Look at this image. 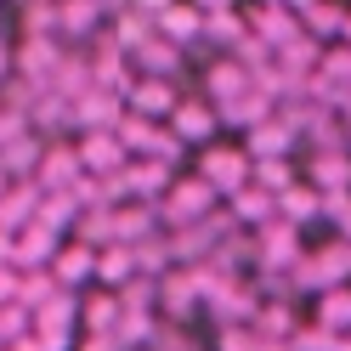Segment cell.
<instances>
[{"mask_svg": "<svg viewBox=\"0 0 351 351\" xmlns=\"http://www.w3.org/2000/svg\"><path fill=\"white\" fill-rule=\"evenodd\" d=\"M199 6H227V0H199Z\"/></svg>", "mask_w": 351, "mask_h": 351, "instance_id": "cell-19", "label": "cell"}, {"mask_svg": "<svg viewBox=\"0 0 351 351\" xmlns=\"http://www.w3.org/2000/svg\"><path fill=\"white\" fill-rule=\"evenodd\" d=\"M97 272H102L108 283H125L130 272H136V250H130V244H108L102 261H97Z\"/></svg>", "mask_w": 351, "mask_h": 351, "instance_id": "cell-5", "label": "cell"}, {"mask_svg": "<svg viewBox=\"0 0 351 351\" xmlns=\"http://www.w3.org/2000/svg\"><path fill=\"white\" fill-rule=\"evenodd\" d=\"M317 328H328V335L351 328V289H328V295H323V306H317Z\"/></svg>", "mask_w": 351, "mask_h": 351, "instance_id": "cell-4", "label": "cell"}, {"mask_svg": "<svg viewBox=\"0 0 351 351\" xmlns=\"http://www.w3.org/2000/svg\"><path fill=\"white\" fill-rule=\"evenodd\" d=\"M215 130V108H204V102H182L176 108V136L182 142H199V136H210Z\"/></svg>", "mask_w": 351, "mask_h": 351, "instance_id": "cell-2", "label": "cell"}, {"mask_svg": "<svg viewBox=\"0 0 351 351\" xmlns=\"http://www.w3.org/2000/svg\"><path fill=\"white\" fill-rule=\"evenodd\" d=\"M91 6H97V12H114V0H91ZM119 6H125V0H119Z\"/></svg>", "mask_w": 351, "mask_h": 351, "instance_id": "cell-16", "label": "cell"}, {"mask_svg": "<svg viewBox=\"0 0 351 351\" xmlns=\"http://www.w3.org/2000/svg\"><path fill=\"white\" fill-rule=\"evenodd\" d=\"M255 182L283 199V193H289V170H283V159H261V165H255Z\"/></svg>", "mask_w": 351, "mask_h": 351, "instance_id": "cell-12", "label": "cell"}, {"mask_svg": "<svg viewBox=\"0 0 351 351\" xmlns=\"http://www.w3.org/2000/svg\"><path fill=\"white\" fill-rule=\"evenodd\" d=\"M12 289H17V278H12V272H0V295H12Z\"/></svg>", "mask_w": 351, "mask_h": 351, "instance_id": "cell-15", "label": "cell"}, {"mask_svg": "<svg viewBox=\"0 0 351 351\" xmlns=\"http://www.w3.org/2000/svg\"><path fill=\"white\" fill-rule=\"evenodd\" d=\"M289 351H340V335H328V328H306V335L289 340Z\"/></svg>", "mask_w": 351, "mask_h": 351, "instance_id": "cell-14", "label": "cell"}, {"mask_svg": "<svg viewBox=\"0 0 351 351\" xmlns=\"http://www.w3.org/2000/svg\"><path fill=\"white\" fill-rule=\"evenodd\" d=\"M142 6H147V12H159V6H170V0H142Z\"/></svg>", "mask_w": 351, "mask_h": 351, "instance_id": "cell-17", "label": "cell"}, {"mask_svg": "<svg viewBox=\"0 0 351 351\" xmlns=\"http://www.w3.org/2000/svg\"><path fill=\"white\" fill-rule=\"evenodd\" d=\"M283 221H289V227H300V221H312V215L323 210V193H283Z\"/></svg>", "mask_w": 351, "mask_h": 351, "instance_id": "cell-9", "label": "cell"}, {"mask_svg": "<svg viewBox=\"0 0 351 351\" xmlns=\"http://www.w3.org/2000/svg\"><path fill=\"white\" fill-rule=\"evenodd\" d=\"M346 34H351V17H346Z\"/></svg>", "mask_w": 351, "mask_h": 351, "instance_id": "cell-20", "label": "cell"}, {"mask_svg": "<svg viewBox=\"0 0 351 351\" xmlns=\"http://www.w3.org/2000/svg\"><path fill=\"white\" fill-rule=\"evenodd\" d=\"M34 159H40V147L29 136H17V142L0 147V176H23V170H34Z\"/></svg>", "mask_w": 351, "mask_h": 351, "instance_id": "cell-6", "label": "cell"}, {"mask_svg": "<svg viewBox=\"0 0 351 351\" xmlns=\"http://www.w3.org/2000/svg\"><path fill=\"white\" fill-rule=\"evenodd\" d=\"M272 215V193H238V221H267Z\"/></svg>", "mask_w": 351, "mask_h": 351, "instance_id": "cell-13", "label": "cell"}, {"mask_svg": "<svg viewBox=\"0 0 351 351\" xmlns=\"http://www.w3.org/2000/svg\"><path fill=\"white\" fill-rule=\"evenodd\" d=\"M340 351H351V335H340Z\"/></svg>", "mask_w": 351, "mask_h": 351, "instance_id": "cell-18", "label": "cell"}, {"mask_svg": "<svg viewBox=\"0 0 351 351\" xmlns=\"http://www.w3.org/2000/svg\"><path fill=\"white\" fill-rule=\"evenodd\" d=\"M312 182H317V187H328V193L351 187V165H346V153H323L317 170H312Z\"/></svg>", "mask_w": 351, "mask_h": 351, "instance_id": "cell-7", "label": "cell"}, {"mask_svg": "<svg viewBox=\"0 0 351 351\" xmlns=\"http://www.w3.org/2000/svg\"><path fill=\"white\" fill-rule=\"evenodd\" d=\"M97 250L91 244H69V250H57V278L62 283H74V278H85V272H97Z\"/></svg>", "mask_w": 351, "mask_h": 351, "instance_id": "cell-3", "label": "cell"}, {"mask_svg": "<svg viewBox=\"0 0 351 351\" xmlns=\"http://www.w3.org/2000/svg\"><path fill=\"white\" fill-rule=\"evenodd\" d=\"M250 159L244 153H232V147H215V153H204V165H199V182H210L215 193H244V182H250V170H244Z\"/></svg>", "mask_w": 351, "mask_h": 351, "instance_id": "cell-1", "label": "cell"}, {"mask_svg": "<svg viewBox=\"0 0 351 351\" xmlns=\"http://www.w3.org/2000/svg\"><path fill=\"white\" fill-rule=\"evenodd\" d=\"M159 29H165V40H170V46H187V40H193V34L204 29V17L182 6V12H170V17H159Z\"/></svg>", "mask_w": 351, "mask_h": 351, "instance_id": "cell-8", "label": "cell"}, {"mask_svg": "<svg viewBox=\"0 0 351 351\" xmlns=\"http://www.w3.org/2000/svg\"><path fill=\"white\" fill-rule=\"evenodd\" d=\"M204 34H210V40H221V46H244V29H238V17H232V12L204 17Z\"/></svg>", "mask_w": 351, "mask_h": 351, "instance_id": "cell-10", "label": "cell"}, {"mask_svg": "<svg viewBox=\"0 0 351 351\" xmlns=\"http://www.w3.org/2000/svg\"><path fill=\"white\" fill-rule=\"evenodd\" d=\"M170 102H176L170 85H165V80H147L142 91H136V114H159V108H170Z\"/></svg>", "mask_w": 351, "mask_h": 351, "instance_id": "cell-11", "label": "cell"}]
</instances>
